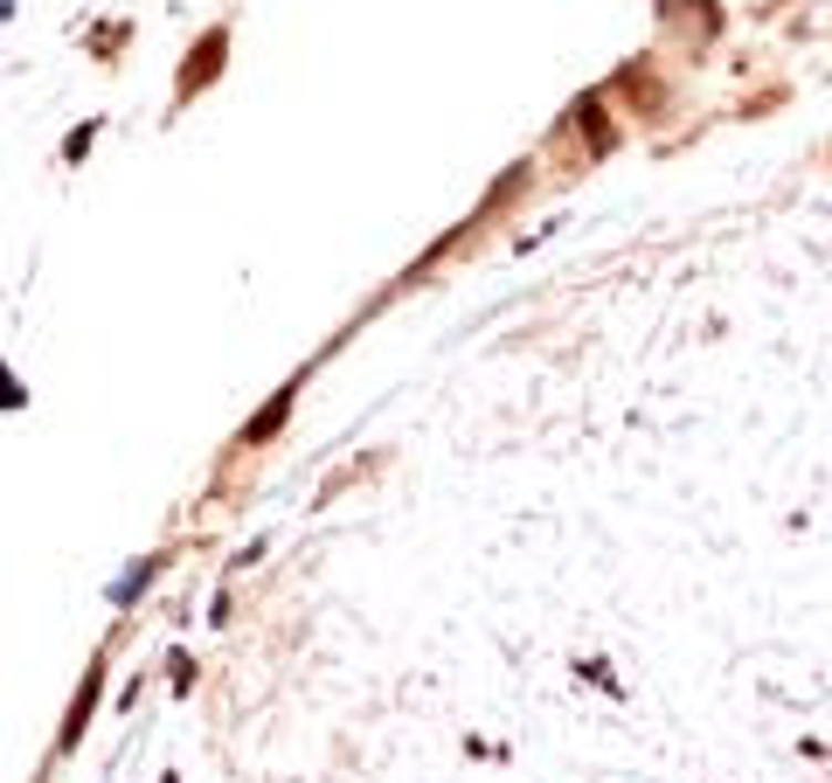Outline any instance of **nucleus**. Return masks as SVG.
<instances>
[{
    "mask_svg": "<svg viewBox=\"0 0 832 783\" xmlns=\"http://www.w3.org/2000/svg\"><path fill=\"white\" fill-rule=\"evenodd\" d=\"M91 708H97V672L84 680V693H76V708H70V728H63V749L84 742V728H91Z\"/></svg>",
    "mask_w": 832,
    "mask_h": 783,
    "instance_id": "f257e3e1",
    "label": "nucleus"
},
{
    "mask_svg": "<svg viewBox=\"0 0 832 783\" xmlns=\"http://www.w3.org/2000/svg\"><path fill=\"white\" fill-rule=\"evenodd\" d=\"M284 409H292V388H284V396H278V403H271V409H264V416H257V424H250V430H243V437H250V443H257V437H271V430H278V424H284Z\"/></svg>",
    "mask_w": 832,
    "mask_h": 783,
    "instance_id": "f03ea898",
    "label": "nucleus"
},
{
    "mask_svg": "<svg viewBox=\"0 0 832 783\" xmlns=\"http://www.w3.org/2000/svg\"><path fill=\"white\" fill-rule=\"evenodd\" d=\"M21 403H29V388H21L8 368H0V409H21Z\"/></svg>",
    "mask_w": 832,
    "mask_h": 783,
    "instance_id": "7ed1b4c3",
    "label": "nucleus"
}]
</instances>
